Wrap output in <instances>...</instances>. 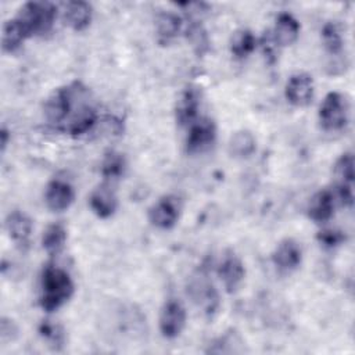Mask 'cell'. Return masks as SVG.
<instances>
[{"instance_id":"obj_15","label":"cell","mask_w":355,"mask_h":355,"mask_svg":"<svg viewBox=\"0 0 355 355\" xmlns=\"http://www.w3.org/2000/svg\"><path fill=\"white\" fill-rule=\"evenodd\" d=\"M89 204H90L92 211L98 218L107 219L115 214L116 207H118V200H116V196H115L114 190L111 189V186L104 183L92 191Z\"/></svg>"},{"instance_id":"obj_13","label":"cell","mask_w":355,"mask_h":355,"mask_svg":"<svg viewBox=\"0 0 355 355\" xmlns=\"http://www.w3.org/2000/svg\"><path fill=\"white\" fill-rule=\"evenodd\" d=\"M190 295L194 302L208 315L214 313L219 305V297L214 287V284L205 277L201 276L200 279H194L190 284Z\"/></svg>"},{"instance_id":"obj_18","label":"cell","mask_w":355,"mask_h":355,"mask_svg":"<svg viewBox=\"0 0 355 355\" xmlns=\"http://www.w3.org/2000/svg\"><path fill=\"white\" fill-rule=\"evenodd\" d=\"M277 47L293 44L300 35V22L288 12H282L276 18L273 31L270 32Z\"/></svg>"},{"instance_id":"obj_14","label":"cell","mask_w":355,"mask_h":355,"mask_svg":"<svg viewBox=\"0 0 355 355\" xmlns=\"http://www.w3.org/2000/svg\"><path fill=\"white\" fill-rule=\"evenodd\" d=\"M32 229L33 225L31 218L22 211H12L6 218V230L19 248H26L29 245Z\"/></svg>"},{"instance_id":"obj_23","label":"cell","mask_w":355,"mask_h":355,"mask_svg":"<svg viewBox=\"0 0 355 355\" xmlns=\"http://www.w3.org/2000/svg\"><path fill=\"white\" fill-rule=\"evenodd\" d=\"M257 47V37L248 29H241L233 33L230 40V51L237 58H244L250 55Z\"/></svg>"},{"instance_id":"obj_1","label":"cell","mask_w":355,"mask_h":355,"mask_svg":"<svg viewBox=\"0 0 355 355\" xmlns=\"http://www.w3.org/2000/svg\"><path fill=\"white\" fill-rule=\"evenodd\" d=\"M44 115L50 125L73 136L89 132L97 118L90 92L80 82L58 87L47 98Z\"/></svg>"},{"instance_id":"obj_9","label":"cell","mask_w":355,"mask_h":355,"mask_svg":"<svg viewBox=\"0 0 355 355\" xmlns=\"http://www.w3.org/2000/svg\"><path fill=\"white\" fill-rule=\"evenodd\" d=\"M200 104H201L200 90L194 86H189L187 89H184L176 101V107H175L176 122L180 126L194 123L198 115Z\"/></svg>"},{"instance_id":"obj_20","label":"cell","mask_w":355,"mask_h":355,"mask_svg":"<svg viewBox=\"0 0 355 355\" xmlns=\"http://www.w3.org/2000/svg\"><path fill=\"white\" fill-rule=\"evenodd\" d=\"M65 241H67V229L60 222L49 225L47 229L43 232L42 245L44 251L51 257L58 255L62 251Z\"/></svg>"},{"instance_id":"obj_7","label":"cell","mask_w":355,"mask_h":355,"mask_svg":"<svg viewBox=\"0 0 355 355\" xmlns=\"http://www.w3.org/2000/svg\"><path fill=\"white\" fill-rule=\"evenodd\" d=\"M216 139L215 122L209 118H201L190 125L186 139V150L190 154H197L208 150Z\"/></svg>"},{"instance_id":"obj_21","label":"cell","mask_w":355,"mask_h":355,"mask_svg":"<svg viewBox=\"0 0 355 355\" xmlns=\"http://www.w3.org/2000/svg\"><path fill=\"white\" fill-rule=\"evenodd\" d=\"M25 39H28V36L15 18L4 22L1 32V47L4 51H15L24 43Z\"/></svg>"},{"instance_id":"obj_5","label":"cell","mask_w":355,"mask_h":355,"mask_svg":"<svg viewBox=\"0 0 355 355\" xmlns=\"http://www.w3.org/2000/svg\"><path fill=\"white\" fill-rule=\"evenodd\" d=\"M182 204L176 196H164L150 208L148 219L155 227L166 230L176 225Z\"/></svg>"},{"instance_id":"obj_26","label":"cell","mask_w":355,"mask_h":355,"mask_svg":"<svg viewBox=\"0 0 355 355\" xmlns=\"http://www.w3.org/2000/svg\"><path fill=\"white\" fill-rule=\"evenodd\" d=\"M334 175L338 179V184L352 186L354 183V157L351 153L343 154L334 164Z\"/></svg>"},{"instance_id":"obj_29","label":"cell","mask_w":355,"mask_h":355,"mask_svg":"<svg viewBox=\"0 0 355 355\" xmlns=\"http://www.w3.org/2000/svg\"><path fill=\"white\" fill-rule=\"evenodd\" d=\"M316 239L323 247L334 248L345 241V234L337 229H324L318 233Z\"/></svg>"},{"instance_id":"obj_17","label":"cell","mask_w":355,"mask_h":355,"mask_svg":"<svg viewBox=\"0 0 355 355\" xmlns=\"http://www.w3.org/2000/svg\"><path fill=\"white\" fill-rule=\"evenodd\" d=\"M64 22L73 31H83L89 26L92 17H93V8L86 1H68L64 4L62 11Z\"/></svg>"},{"instance_id":"obj_12","label":"cell","mask_w":355,"mask_h":355,"mask_svg":"<svg viewBox=\"0 0 355 355\" xmlns=\"http://www.w3.org/2000/svg\"><path fill=\"white\" fill-rule=\"evenodd\" d=\"M272 261L279 270L291 272L300 266L302 261V250L293 239H284L276 245L272 254Z\"/></svg>"},{"instance_id":"obj_22","label":"cell","mask_w":355,"mask_h":355,"mask_svg":"<svg viewBox=\"0 0 355 355\" xmlns=\"http://www.w3.org/2000/svg\"><path fill=\"white\" fill-rule=\"evenodd\" d=\"M155 28L161 40H171L182 31V18L175 12H161L155 19Z\"/></svg>"},{"instance_id":"obj_2","label":"cell","mask_w":355,"mask_h":355,"mask_svg":"<svg viewBox=\"0 0 355 355\" xmlns=\"http://www.w3.org/2000/svg\"><path fill=\"white\" fill-rule=\"evenodd\" d=\"M73 294V282L67 270L55 265H47L40 279V306L46 312L61 308Z\"/></svg>"},{"instance_id":"obj_16","label":"cell","mask_w":355,"mask_h":355,"mask_svg":"<svg viewBox=\"0 0 355 355\" xmlns=\"http://www.w3.org/2000/svg\"><path fill=\"white\" fill-rule=\"evenodd\" d=\"M334 194L330 190H320L308 202V216L316 223L327 222L334 214Z\"/></svg>"},{"instance_id":"obj_27","label":"cell","mask_w":355,"mask_h":355,"mask_svg":"<svg viewBox=\"0 0 355 355\" xmlns=\"http://www.w3.org/2000/svg\"><path fill=\"white\" fill-rule=\"evenodd\" d=\"M39 333L54 349H58L64 345V330L58 324H54L49 320H43L39 326Z\"/></svg>"},{"instance_id":"obj_19","label":"cell","mask_w":355,"mask_h":355,"mask_svg":"<svg viewBox=\"0 0 355 355\" xmlns=\"http://www.w3.org/2000/svg\"><path fill=\"white\" fill-rule=\"evenodd\" d=\"M227 150L234 158H248L257 150V140L250 130H237L232 135Z\"/></svg>"},{"instance_id":"obj_28","label":"cell","mask_w":355,"mask_h":355,"mask_svg":"<svg viewBox=\"0 0 355 355\" xmlns=\"http://www.w3.org/2000/svg\"><path fill=\"white\" fill-rule=\"evenodd\" d=\"M187 39L190 40L193 49L197 54H204L209 47V40L204 28L198 24H191L187 29Z\"/></svg>"},{"instance_id":"obj_30","label":"cell","mask_w":355,"mask_h":355,"mask_svg":"<svg viewBox=\"0 0 355 355\" xmlns=\"http://www.w3.org/2000/svg\"><path fill=\"white\" fill-rule=\"evenodd\" d=\"M241 341L236 334L233 333H227L225 336H222L216 343L212 344V347L209 345L208 352H215V354H226V352H239L237 348H234V345H230L233 343Z\"/></svg>"},{"instance_id":"obj_32","label":"cell","mask_w":355,"mask_h":355,"mask_svg":"<svg viewBox=\"0 0 355 355\" xmlns=\"http://www.w3.org/2000/svg\"><path fill=\"white\" fill-rule=\"evenodd\" d=\"M7 136H8V132L6 129L1 130V151H4L6 146H7Z\"/></svg>"},{"instance_id":"obj_3","label":"cell","mask_w":355,"mask_h":355,"mask_svg":"<svg viewBox=\"0 0 355 355\" xmlns=\"http://www.w3.org/2000/svg\"><path fill=\"white\" fill-rule=\"evenodd\" d=\"M57 17V6L50 1H28L25 3L15 19L22 26L28 37L44 35L50 32Z\"/></svg>"},{"instance_id":"obj_25","label":"cell","mask_w":355,"mask_h":355,"mask_svg":"<svg viewBox=\"0 0 355 355\" xmlns=\"http://www.w3.org/2000/svg\"><path fill=\"white\" fill-rule=\"evenodd\" d=\"M322 37H323L324 47L330 55L337 57L341 54L344 42H343V36H341V32H340L337 24L327 22L322 29Z\"/></svg>"},{"instance_id":"obj_31","label":"cell","mask_w":355,"mask_h":355,"mask_svg":"<svg viewBox=\"0 0 355 355\" xmlns=\"http://www.w3.org/2000/svg\"><path fill=\"white\" fill-rule=\"evenodd\" d=\"M15 331H17V330H15V327H14L12 320L3 318V319H1V323H0V337H1V341H3V343L10 341V340H11V336H12Z\"/></svg>"},{"instance_id":"obj_8","label":"cell","mask_w":355,"mask_h":355,"mask_svg":"<svg viewBox=\"0 0 355 355\" xmlns=\"http://www.w3.org/2000/svg\"><path fill=\"white\" fill-rule=\"evenodd\" d=\"M218 276L229 294L236 293L245 276V269L241 259L234 252H227L223 255L218 265Z\"/></svg>"},{"instance_id":"obj_6","label":"cell","mask_w":355,"mask_h":355,"mask_svg":"<svg viewBox=\"0 0 355 355\" xmlns=\"http://www.w3.org/2000/svg\"><path fill=\"white\" fill-rule=\"evenodd\" d=\"M186 326V309L178 300H168L159 313V331L165 338H176Z\"/></svg>"},{"instance_id":"obj_24","label":"cell","mask_w":355,"mask_h":355,"mask_svg":"<svg viewBox=\"0 0 355 355\" xmlns=\"http://www.w3.org/2000/svg\"><path fill=\"white\" fill-rule=\"evenodd\" d=\"M125 169H126V159L121 153L111 151L103 159L101 175L108 180L119 179L125 173Z\"/></svg>"},{"instance_id":"obj_10","label":"cell","mask_w":355,"mask_h":355,"mask_svg":"<svg viewBox=\"0 0 355 355\" xmlns=\"http://www.w3.org/2000/svg\"><path fill=\"white\" fill-rule=\"evenodd\" d=\"M286 98L295 107H305L313 97V80L308 73L293 75L286 85Z\"/></svg>"},{"instance_id":"obj_4","label":"cell","mask_w":355,"mask_h":355,"mask_svg":"<svg viewBox=\"0 0 355 355\" xmlns=\"http://www.w3.org/2000/svg\"><path fill=\"white\" fill-rule=\"evenodd\" d=\"M348 118H349L348 98L338 92L327 93L319 107V121L323 129L330 132L341 130L347 126Z\"/></svg>"},{"instance_id":"obj_11","label":"cell","mask_w":355,"mask_h":355,"mask_svg":"<svg viewBox=\"0 0 355 355\" xmlns=\"http://www.w3.org/2000/svg\"><path fill=\"white\" fill-rule=\"evenodd\" d=\"M75 198V191L73 187L65 182V180H51L44 193V201L49 209L54 212H61L65 211L71 207Z\"/></svg>"}]
</instances>
